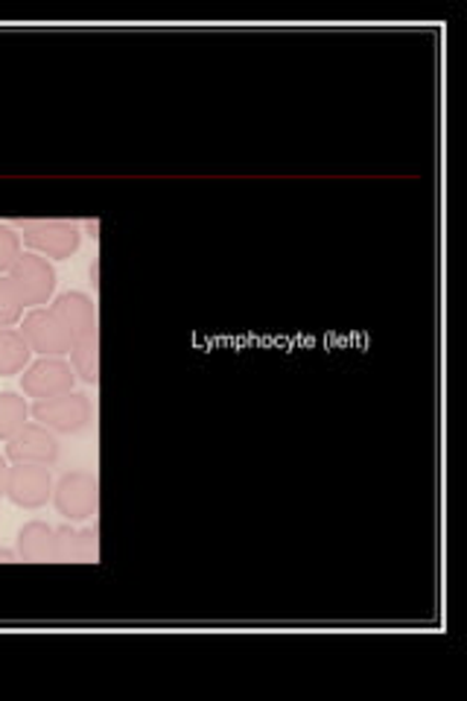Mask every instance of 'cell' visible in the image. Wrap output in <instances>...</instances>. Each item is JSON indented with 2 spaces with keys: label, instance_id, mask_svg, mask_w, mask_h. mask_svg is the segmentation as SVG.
<instances>
[{
  "label": "cell",
  "instance_id": "cell-1",
  "mask_svg": "<svg viewBox=\"0 0 467 701\" xmlns=\"http://www.w3.org/2000/svg\"><path fill=\"white\" fill-rule=\"evenodd\" d=\"M35 421L56 433H79L91 421V404L86 395H61L53 400H38L33 407Z\"/></svg>",
  "mask_w": 467,
  "mask_h": 701
},
{
  "label": "cell",
  "instance_id": "cell-2",
  "mask_svg": "<svg viewBox=\"0 0 467 701\" xmlns=\"http://www.w3.org/2000/svg\"><path fill=\"white\" fill-rule=\"evenodd\" d=\"M9 281L24 304H47L56 286V272L38 255H21L15 267L9 269Z\"/></svg>",
  "mask_w": 467,
  "mask_h": 701
},
{
  "label": "cell",
  "instance_id": "cell-3",
  "mask_svg": "<svg viewBox=\"0 0 467 701\" xmlns=\"http://www.w3.org/2000/svg\"><path fill=\"white\" fill-rule=\"evenodd\" d=\"M24 333L30 351H38V354H70L73 351V337L68 333V328L61 325L59 316L53 310H33L24 319Z\"/></svg>",
  "mask_w": 467,
  "mask_h": 701
},
{
  "label": "cell",
  "instance_id": "cell-4",
  "mask_svg": "<svg viewBox=\"0 0 467 701\" xmlns=\"http://www.w3.org/2000/svg\"><path fill=\"white\" fill-rule=\"evenodd\" d=\"M7 456L18 465H53L59 460V442L42 425H24L7 444Z\"/></svg>",
  "mask_w": 467,
  "mask_h": 701
},
{
  "label": "cell",
  "instance_id": "cell-5",
  "mask_svg": "<svg viewBox=\"0 0 467 701\" xmlns=\"http://www.w3.org/2000/svg\"><path fill=\"white\" fill-rule=\"evenodd\" d=\"M73 389V372L65 360H38L26 369L24 374V392L30 398L53 400L61 395H70Z\"/></svg>",
  "mask_w": 467,
  "mask_h": 701
},
{
  "label": "cell",
  "instance_id": "cell-6",
  "mask_svg": "<svg viewBox=\"0 0 467 701\" xmlns=\"http://www.w3.org/2000/svg\"><path fill=\"white\" fill-rule=\"evenodd\" d=\"M96 479L91 474H68L56 485V509L70 520H86L96 511Z\"/></svg>",
  "mask_w": 467,
  "mask_h": 701
},
{
  "label": "cell",
  "instance_id": "cell-7",
  "mask_svg": "<svg viewBox=\"0 0 467 701\" xmlns=\"http://www.w3.org/2000/svg\"><path fill=\"white\" fill-rule=\"evenodd\" d=\"M24 242L33 249L50 255V258H70L79 249L82 234L73 223H26L24 226Z\"/></svg>",
  "mask_w": 467,
  "mask_h": 701
},
{
  "label": "cell",
  "instance_id": "cell-8",
  "mask_svg": "<svg viewBox=\"0 0 467 701\" xmlns=\"http://www.w3.org/2000/svg\"><path fill=\"white\" fill-rule=\"evenodd\" d=\"M9 500L24 509H38L50 497V474L44 465H15L9 467Z\"/></svg>",
  "mask_w": 467,
  "mask_h": 701
},
{
  "label": "cell",
  "instance_id": "cell-9",
  "mask_svg": "<svg viewBox=\"0 0 467 701\" xmlns=\"http://www.w3.org/2000/svg\"><path fill=\"white\" fill-rule=\"evenodd\" d=\"M50 310L56 313L61 325L68 328L73 342H79V339H86V337H94L96 333V307L88 295L82 293L59 295Z\"/></svg>",
  "mask_w": 467,
  "mask_h": 701
},
{
  "label": "cell",
  "instance_id": "cell-10",
  "mask_svg": "<svg viewBox=\"0 0 467 701\" xmlns=\"http://www.w3.org/2000/svg\"><path fill=\"white\" fill-rule=\"evenodd\" d=\"M18 553L24 562H59L56 550V529H50L42 520H33L21 529L18 535Z\"/></svg>",
  "mask_w": 467,
  "mask_h": 701
},
{
  "label": "cell",
  "instance_id": "cell-11",
  "mask_svg": "<svg viewBox=\"0 0 467 701\" xmlns=\"http://www.w3.org/2000/svg\"><path fill=\"white\" fill-rule=\"evenodd\" d=\"M56 550H59V562H96V532L61 527L56 529Z\"/></svg>",
  "mask_w": 467,
  "mask_h": 701
},
{
  "label": "cell",
  "instance_id": "cell-12",
  "mask_svg": "<svg viewBox=\"0 0 467 701\" xmlns=\"http://www.w3.org/2000/svg\"><path fill=\"white\" fill-rule=\"evenodd\" d=\"M30 346L21 330H0V377H9V374L24 372L26 360H30Z\"/></svg>",
  "mask_w": 467,
  "mask_h": 701
},
{
  "label": "cell",
  "instance_id": "cell-13",
  "mask_svg": "<svg viewBox=\"0 0 467 701\" xmlns=\"http://www.w3.org/2000/svg\"><path fill=\"white\" fill-rule=\"evenodd\" d=\"M26 421V404L18 398L15 392H0V439H12V436L24 427Z\"/></svg>",
  "mask_w": 467,
  "mask_h": 701
},
{
  "label": "cell",
  "instance_id": "cell-14",
  "mask_svg": "<svg viewBox=\"0 0 467 701\" xmlns=\"http://www.w3.org/2000/svg\"><path fill=\"white\" fill-rule=\"evenodd\" d=\"M70 357H73V369H77L79 377L86 383H96V333L73 342Z\"/></svg>",
  "mask_w": 467,
  "mask_h": 701
},
{
  "label": "cell",
  "instance_id": "cell-15",
  "mask_svg": "<svg viewBox=\"0 0 467 701\" xmlns=\"http://www.w3.org/2000/svg\"><path fill=\"white\" fill-rule=\"evenodd\" d=\"M21 310H24V302H21V295H18V290L12 286V281H9V278H0V330L15 325V321L21 319Z\"/></svg>",
  "mask_w": 467,
  "mask_h": 701
},
{
  "label": "cell",
  "instance_id": "cell-16",
  "mask_svg": "<svg viewBox=\"0 0 467 701\" xmlns=\"http://www.w3.org/2000/svg\"><path fill=\"white\" fill-rule=\"evenodd\" d=\"M21 258V237L12 228L0 226V272L12 269Z\"/></svg>",
  "mask_w": 467,
  "mask_h": 701
},
{
  "label": "cell",
  "instance_id": "cell-17",
  "mask_svg": "<svg viewBox=\"0 0 467 701\" xmlns=\"http://www.w3.org/2000/svg\"><path fill=\"white\" fill-rule=\"evenodd\" d=\"M7 485H9V467H7V462L0 460V497L7 494Z\"/></svg>",
  "mask_w": 467,
  "mask_h": 701
},
{
  "label": "cell",
  "instance_id": "cell-18",
  "mask_svg": "<svg viewBox=\"0 0 467 701\" xmlns=\"http://www.w3.org/2000/svg\"><path fill=\"white\" fill-rule=\"evenodd\" d=\"M0 562H15V553L12 550H0Z\"/></svg>",
  "mask_w": 467,
  "mask_h": 701
},
{
  "label": "cell",
  "instance_id": "cell-19",
  "mask_svg": "<svg viewBox=\"0 0 467 701\" xmlns=\"http://www.w3.org/2000/svg\"><path fill=\"white\" fill-rule=\"evenodd\" d=\"M96 228H100L96 223H88V234H91V237H96Z\"/></svg>",
  "mask_w": 467,
  "mask_h": 701
}]
</instances>
